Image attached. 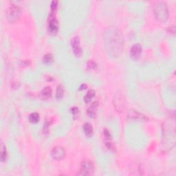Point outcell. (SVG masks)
Listing matches in <instances>:
<instances>
[{
	"instance_id": "1",
	"label": "cell",
	"mask_w": 176,
	"mask_h": 176,
	"mask_svg": "<svg viewBox=\"0 0 176 176\" xmlns=\"http://www.w3.org/2000/svg\"><path fill=\"white\" fill-rule=\"evenodd\" d=\"M104 46L109 55L116 57L122 53L124 37L122 32L115 26H109L103 32Z\"/></svg>"
},
{
	"instance_id": "2",
	"label": "cell",
	"mask_w": 176,
	"mask_h": 176,
	"mask_svg": "<svg viewBox=\"0 0 176 176\" xmlns=\"http://www.w3.org/2000/svg\"><path fill=\"white\" fill-rule=\"evenodd\" d=\"M163 138H162V149L168 151L175 145V129L169 123H164L163 126Z\"/></svg>"
},
{
	"instance_id": "3",
	"label": "cell",
	"mask_w": 176,
	"mask_h": 176,
	"mask_svg": "<svg viewBox=\"0 0 176 176\" xmlns=\"http://www.w3.org/2000/svg\"><path fill=\"white\" fill-rule=\"evenodd\" d=\"M153 13L156 19L159 21L164 23L169 18V10H168L166 3L164 2H158L154 6Z\"/></svg>"
},
{
	"instance_id": "4",
	"label": "cell",
	"mask_w": 176,
	"mask_h": 176,
	"mask_svg": "<svg viewBox=\"0 0 176 176\" xmlns=\"http://www.w3.org/2000/svg\"><path fill=\"white\" fill-rule=\"evenodd\" d=\"M21 14V9L18 6L13 5L8 8L6 12L8 20L10 22H15L19 19Z\"/></svg>"
},
{
	"instance_id": "5",
	"label": "cell",
	"mask_w": 176,
	"mask_h": 176,
	"mask_svg": "<svg viewBox=\"0 0 176 176\" xmlns=\"http://www.w3.org/2000/svg\"><path fill=\"white\" fill-rule=\"evenodd\" d=\"M94 172V164L90 160H85L82 161L81 165V169L79 173V175H90Z\"/></svg>"
},
{
	"instance_id": "6",
	"label": "cell",
	"mask_w": 176,
	"mask_h": 176,
	"mask_svg": "<svg viewBox=\"0 0 176 176\" xmlns=\"http://www.w3.org/2000/svg\"><path fill=\"white\" fill-rule=\"evenodd\" d=\"M114 104L115 109H116L118 112H122L124 111V109L125 108V101L123 94H116L115 96Z\"/></svg>"
},
{
	"instance_id": "7",
	"label": "cell",
	"mask_w": 176,
	"mask_h": 176,
	"mask_svg": "<svg viewBox=\"0 0 176 176\" xmlns=\"http://www.w3.org/2000/svg\"><path fill=\"white\" fill-rule=\"evenodd\" d=\"M51 156L52 158L56 160H61L65 158V151L64 148L59 146H57L53 148L51 151Z\"/></svg>"
},
{
	"instance_id": "8",
	"label": "cell",
	"mask_w": 176,
	"mask_h": 176,
	"mask_svg": "<svg viewBox=\"0 0 176 176\" xmlns=\"http://www.w3.org/2000/svg\"><path fill=\"white\" fill-rule=\"evenodd\" d=\"M142 53V47L140 43H135L132 46L130 50L131 58L134 60L139 59L140 54Z\"/></svg>"
},
{
	"instance_id": "9",
	"label": "cell",
	"mask_w": 176,
	"mask_h": 176,
	"mask_svg": "<svg viewBox=\"0 0 176 176\" xmlns=\"http://www.w3.org/2000/svg\"><path fill=\"white\" fill-rule=\"evenodd\" d=\"M59 30V23L55 18L50 19L48 24V32L50 35H56Z\"/></svg>"
},
{
	"instance_id": "10",
	"label": "cell",
	"mask_w": 176,
	"mask_h": 176,
	"mask_svg": "<svg viewBox=\"0 0 176 176\" xmlns=\"http://www.w3.org/2000/svg\"><path fill=\"white\" fill-rule=\"evenodd\" d=\"M98 105V102L95 101V102H94V103L92 105H91L89 108L87 109V114L90 118H94L96 117V110H97Z\"/></svg>"
},
{
	"instance_id": "11",
	"label": "cell",
	"mask_w": 176,
	"mask_h": 176,
	"mask_svg": "<svg viewBox=\"0 0 176 176\" xmlns=\"http://www.w3.org/2000/svg\"><path fill=\"white\" fill-rule=\"evenodd\" d=\"M52 93V92L51 88L50 87H46L41 90L40 93V97L43 100H46V99H48L51 97Z\"/></svg>"
},
{
	"instance_id": "12",
	"label": "cell",
	"mask_w": 176,
	"mask_h": 176,
	"mask_svg": "<svg viewBox=\"0 0 176 176\" xmlns=\"http://www.w3.org/2000/svg\"><path fill=\"white\" fill-rule=\"evenodd\" d=\"M83 131L85 134L86 135L87 137H91L93 135V127L92 125L90 123H86L83 125Z\"/></svg>"
},
{
	"instance_id": "13",
	"label": "cell",
	"mask_w": 176,
	"mask_h": 176,
	"mask_svg": "<svg viewBox=\"0 0 176 176\" xmlns=\"http://www.w3.org/2000/svg\"><path fill=\"white\" fill-rule=\"evenodd\" d=\"M95 93L96 92L94 90H90L84 97V101L85 102V103H90V102L92 101V99L95 96Z\"/></svg>"
},
{
	"instance_id": "14",
	"label": "cell",
	"mask_w": 176,
	"mask_h": 176,
	"mask_svg": "<svg viewBox=\"0 0 176 176\" xmlns=\"http://www.w3.org/2000/svg\"><path fill=\"white\" fill-rule=\"evenodd\" d=\"M63 95H64V87L62 85H58L57 88V92H56V97L57 99H61L63 98Z\"/></svg>"
},
{
	"instance_id": "15",
	"label": "cell",
	"mask_w": 176,
	"mask_h": 176,
	"mask_svg": "<svg viewBox=\"0 0 176 176\" xmlns=\"http://www.w3.org/2000/svg\"><path fill=\"white\" fill-rule=\"evenodd\" d=\"M28 119L30 122L31 123H33V124L37 123L38 121H39V115L36 112L32 113L31 114H30Z\"/></svg>"
},
{
	"instance_id": "16",
	"label": "cell",
	"mask_w": 176,
	"mask_h": 176,
	"mask_svg": "<svg viewBox=\"0 0 176 176\" xmlns=\"http://www.w3.org/2000/svg\"><path fill=\"white\" fill-rule=\"evenodd\" d=\"M71 45L72 46L73 50L80 48V39L78 37H74L71 40Z\"/></svg>"
},
{
	"instance_id": "17",
	"label": "cell",
	"mask_w": 176,
	"mask_h": 176,
	"mask_svg": "<svg viewBox=\"0 0 176 176\" xmlns=\"http://www.w3.org/2000/svg\"><path fill=\"white\" fill-rule=\"evenodd\" d=\"M7 153L6 150V147L4 145V143H1V160L2 162H4L6 159Z\"/></svg>"
},
{
	"instance_id": "18",
	"label": "cell",
	"mask_w": 176,
	"mask_h": 176,
	"mask_svg": "<svg viewBox=\"0 0 176 176\" xmlns=\"http://www.w3.org/2000/svg\"><path fill=\"white\" fill-rule=\"evenodd\" d=\"M43 62L45 63H50L52 62L53 61V56L51 54H46L45 56H44L43 59Z\"/></svg>"
},
{
	"instance_id": "19",
	"label": "cell",
	"mask_w": 176,
	"mask_h": 176,
	"mask_svg": "<svg viewBox=\"0 0 176 176\" xmlns=\"http://www.w3.org/2000/svg\"><path fill=\"white\" fill-rule=\"evenodd\" d=\"M96 67H97V64L94 61H90L87 63V68L89 69H95Z\"/></svg>"
},
{
	"instance_id": "20",
	"label": "cell",
	"mask_w": 176,
	"mask_h": 176,
	"mask_svg": "<svg viewBox=\"0 0 176 176\" xmlns=\"http://www.w3.org/2000/svg\"><path fill=\"white\" fill-rule=\"evenodd\" d=\"M103 133H104V136H105V137L107 140H111V139H112L111 134H110V132H109L108 130H107V129H104Z\"/></svg>"
},
{
	"instance_id": "21",
	"label": "cell",
	"mask_w": 176,
	"mask_h": 176,
	"mask_svg": "<svg viewBox=\"0 0 176 176\" xmlns=\"http://www.w3.org/2000/svg\"><path fill=\"white\" fill-rule=\"evenodd\" d=\"M78 112H79V109H78V107H74L71 109V112L72 113L73 115H76L77 113H78Z\"/></svg>"
},
{
	"instance_id": "22",
	"label": "cell",
	"mask_w": 176,
	"mask_h": 176,
	"mask_svg": "<svg viewBox=\"0 0 176 176\" xmlns=\"http://www.w3.org/2000/svg\"><path fill=\"white\" fill-rule=\"evenodd\" d=\"M87 88V85H85V84H83V85H82L81 87H80V90H85V89H86Z\"/></svg>"
}]
</instances>
